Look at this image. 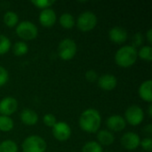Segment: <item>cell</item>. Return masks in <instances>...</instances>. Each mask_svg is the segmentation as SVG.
I'll list each match as a JSON object with an SVG mask.
<instances>
[{
  "mask_svg": "<svg viewBox=\"0 0 152 152\" xmlns=\"http://www.w3.org/2000/svg\"><path fill=\"white\" fill-rule=\"evenodd\" d=\"M20 121L26 126H35L38 122L37 113L31 109H25L20 112Z\"/></svg>",
  "mask_w": 152,
  "mask_h": 152,
  "instance_id": "15",
  "label": "cell"
},
{
  "mask_svg": "<svg viewBox=\"0 0 152 152\" xmlns=\"http://www.w3.org/2000/svg\"><path fill=\"white\" fill-rule=\"evenodd\" d=\"M38 20H39V23L45 28L53 27L57 20V15H56L55 11L52 8L42 10L41 12L39 13Z\"/></svg>",
  "mask_w": 152,
  "mask_h": 152,
  "instance_id": "12",
  "label": "cell"
},
{
  "mask_svg": "<svg viewBox=\"0 0 152 152\" xmlns=\"http://www.w3.org/2000/svg\"><path fill=\"white\" fill-rule=\"evenodd\" d=\"M146 39H147V41H148V43H149V44H151L152 43V29L151 28H150V29L147 31V33H146Z\"/></svg>",
  "mask_w": 152,
  "mask_h": 152,
  "instance_id": "33",
  "label": "cell"
},
{
  "mask_svg": "<svg viewBox=\"0 0 152 152\" xmlns=\"http://www.w3.org/2000/svg\"><path fill=\"white\" fill-rule=\"evenodd\" d=\"M18 105V102L14 97L6 96L0 101V114L10 117L17 111Z\"/></svg>",
  "mask_w": 152,
  "mask_h": 152,
  "instance_id": "10",
  "label": "cell"
},
{
  "mask_svg": "<svg viewBox=\"0 0 152 152\" xmlns=\"http://www.w3.org/2000/svg\"><path fill=\"white\" fill-rule=\"evenodd\" d=\"M46 142L41 136L33 134L24 139L21 143L22 152H45Z\"/></svg>",
  "mask_w": 152,
  "mask_h": 152,
  "instance_id": "4",
  "label": "cell"
},
{
  "mask_svg": "<svg viewBox=\"0 0 152 152\" xmlns=\"http://www.w3.org/2000/svg\"><path fill=\"white\" fill-rule=\"evenodd\" d=\"M138 53V57L145 61H151L152 60V47L151 45H143L142 46Z\"/></svg>",
  "mask_w": 152,
  "mask_h": 152,
  "instance_id": "23",
  "label": "cell"
},
{
  "mask_svg": "<svg viewBox=\"0 0 152 152\" xmlns=\"http://www.w3.org/2000/svg\"><path fill=\"white\" fill-rule=\"evenodd\" d=\"M140 146L145 151L144 152H151L152 151V139L151 137H146L141 140Z\"/></svg>",
  "mask_w": 152,
  "mask_h": 152,
  "instance_id": "28",
  "label": "cell"
},
{
  "mask_svg": "<svg viewBox=\"0 0 152 152\" xmlns=\"http://www.w3.org/2000/svg\"><path fill=\"white\" fill-rule=\"evenodd\" d=\"M148 114H149V117L151 118L152 117V105L150 104L149 105V108H148Z\"/></svg>",
  "mask_w": 152,
  "mask_h": 152,
  "instance_id": "34",
  "label": "cell"
},
{
  "mask_svg": "<svg viewBox=\"0 0 152 152\" xmlns=\"http://www.w3.org/2000/svg\"><path fill=\"white\" fill-rule=\"evenodd\" d=\"M11 46L12 44L10 39L6 36L0 34V55H4L10 51Z\"/></svg>",
  "mask_w": 152,
  "mask_h": 152,
  "instance_id": "25",
  "label": "cell"
},
{
  "mask_svg": "<svg viewBox=\"0 0 152 152\" xmlns=\"http://www.w3.org/2000/svg\"><path fill=\"white\" fill-rule=\"evenodd\" d=\"M31 3L36 7L44 10V9L50 8L55 3V1H53V0H35V1H32Z\"/></svg>",
  "mask_w": 152,
  "mask_h": 152,
  "instance_id": "26",
  "label": "cell"
},
{
  "mask_svg": "<svg viewBox=\"0 0 152 152\" xmlns=\"http://www.w3.org/2000/svg\"><path fill=\"white\" fill-rule=\"evenodd\" d=\"M77 52L76 42L71 38H64L58 45L57 53L58 56L63 61L72 60Z\"/></svg>",
  "mask_w": 152,
  "mask_h": 152,
  "instance_id": "5",
  "label": "cell"
},
{
  "mask_svg": "<svg viewBox=\"0 0 152 152\" xmlns=\"http://www.w3.org/2000/svg\"><path fill=\"white\" fill-rule=\"evenodd\" d=\"M85 77H86V79L88 82H92V83H93V82H95V81L98 80L99 76H98V74H97V72H96L95 70H94V69H89V70H87V71L86 72Z\"/></svg>",
  "mask_w": 152,
  "mask_h": 152,
  "instance_id": "31",
  "label": "cell"
},
{
  "mask_svg": "<svg viewBox=\"0 0 152 152\" xmlns=\"http://www.w3.org/2000/svg\"><path fill=\"white\" fill-rule=\"evenodd\" d=\"M96 137L98 141L97 142L102 146H110L113 144V142H115V136L113 133L106 129L99 130L97 132Z\"/></svg>",
  "mask_w": 152,
  "mask_h": 152,
  "instance_id": "17",
  "label": "cell"
},
{
  "mask_svg": "<svg viewBox=\"0 0 152 152\" xmlns=\"http://www.w3.org/2000/svg\"><path fill=\"white\" fill-rule=\"evenodd\" d=\"M137 49L132 45H124L115 53V62L121 68L132 67L138 59Z\"/></svg>",
  "mask_w": 152,
  "mask_h": 152,
  "instance_id": "2",
  "label": "cell"
},
{
  "mask_svg": "<svg viewBox=\"0 0 152 152\" xmlns=\"http://www.w3.org/2000/svg\"><path fill=\"white\" fill-rule=\"evenodd\" d=\"M43 123L48 127H53L57 123V120L55 116L51 113H47L43 117Z\"/></svg>",
  "mask_w": 152,
  "mask_h": 152,
  "instance_id": "27",
  "label": "cell"
},
{
  "mask_svg": "<svg viewBox=\"0 0 152 152\" xmlns=\"http://www.w3.org/2000/svg\"><path fill=\"white\" fill-rule=\"evenodd\" d=\"M152 82L151 79L145 80L142 82L138 89V94L142 100L146 102L151 103L152 102V93H151Z\"/></svg>",
  "mask_w": 152,
  "mask_h": 152,
  "instance_id": "16",
  "label": "cell"
},
{
  "mask_svg": "<svg viewBox=\"0 0 152 152\" xmlns=\"http://www.w3.org/2000/svg\"><path fill=\"white\" fill-rule=\"evenodd\" d=\"M81 152H103V149L102 146L99 144L97 142L91 141L86 142L83 146Z\"/></svg>",
  "mask_w": 152,
  "mask_h": 152,
  "instance_id": "24",
  "label": "cell"
},
{
  "mask_svg": "<svg viewBox=\"0 0 152 152\" xmlns=\"http://www.w3.org/2000/svg\"><path fill=\"white\" fill-rule=\"evenodd\" d=\"M98 86L104 91H112L118 85L117 77L112 74H104L98 77Z\"/></svg>",
  "mask_w": 152,
  "mask_h": 152,
  "instance_id": "14",
  "label": "cell"
},
{
  "mask_svg": "<svg viewBox=\"0 0 152 152\" xmlns=\"http://www.w3.org/2000/svg\"><path fill=\"white\" fill-rule=\"evenodd\" d=\"M124 118L126 124H129L133 126H139L144 119V111L140 106L132 105L126 109Z\"/></svg>",
  "mask_w": 152,
  "mask_h": 152,
  "instance_id": "7",
  "label": "cell"
},
{
  "mask_svg": "<svg viewBox=\"0 0 152 152\" xmlns=\"http://www.w3.org/2000/svg\"><path fill=\"white\" fill-rule=\"evenodd\" d=\"M15 33L20 38L25 41H30L38 36V28L33 22L23 20L19 22L15 27Z\"/></svg>",
  "mask_w": 152,
  "mask_h": 152,
  "instance_id": "3",
  "label": "cell"
},
{
  "mask_svg": "<svg viewBox=\"0 0 152 152\" xmlns=\"http://www.w3.org/2000/svg\"><path fill=\"white\" fill-rule=\"evenodd\" d=\"M109 37L114 44L121 45L127 40L128 34L125 28L120 26H115L111 28L109 31Z\"/></svg>",
  "mask_w": 152,
  "mask_h": 152,
  "instance_id": "13",
  "label": "cell"
},
{
  "mask_svg": "<svg viewBox=\"0 0 152 152\" xmlns=\"http://www.w3.org/2000/svg\"><path fill=\"white\" fill-rule=\"evenodd\" d=\"M14 126L13 120L11 117L0 115V131L10 132Z\"/></svg>",
  "mask_w": 152,
  "mask_h": 152,
  "instance_id": "21",
  "label": "cell"
},
{
  "mask_svg": "<svg viewBox=\"0 0 152 152\" xmlns=\"http://www.w3.org/2000/svg\"><path fill=\"white\" fill-rule=\"evenodd\" d=\"M143 132H144L146 134H148V135L152 134V125L149 124V125L145 126L144 128H143Z\"/></svg>",
  "mask_w": 152,
  "mask_h": 152,
  "instance_id": "32",
  "label": "cell"
},
{
  "mask_svg": "<svg viewBox=\"0 0 152 152\" xmlns=\"http://www.w3.org/2000/svg\"><path fill=\"white\" fill-rule=\"evenodd\" d=\"M60 24L62 28H66V29H71L75 24H76V20L74 16L69 13V12H64L60 16L59 19Z\"/></svg>",
  "mask_w": 152,
  "mask_h": 152,
  "instance_id": "19",
  "label": "cell"
},
{
  "mask_svg": "<svg viewBox=\"0 0 152 152\" xmlns=\"http://www.w3.org/2000/svg\"><path fill=\"white\" fill-rule=\"evenodd\" d=\"M79 127L86 133L95 134L97 133L102 125V116L95 109H87L84 110L78 119Z\"/></svg>",
  "mask_w": 152,
  "mask_h": 152,
  "instance_id": "1",
  "label": "cell"
},
{
  "mask_svg": "<svg viewBox=\"0 0 152 152\" xmlns=\"http://www.w3.org/2000/svg\"><path fill=\"white\" fill-rule=\"evenodd\" d=\"M52 134L57 141L66 142L71 136V128L66 122L59 121L52 127Z\"/></svg>",
  "mask_w": 152,
  "mask_h": 152,
  "instance_id": "8",
  "label": "cell"
},
{
  "mask_svg": "<svg viewBox=\"0 0 152 152\" xmlns=\"http://www.w3.org/2000/svg\"><path fill=\"white\" fill-rule=\"evenodd\" d=\"M143 35L140 32H137L134 35L133 37V45L132 46H134V48L137 49V47L141 46L143 43Z\"/></svg>",
  "mask_w": 152,
  "mask_h": 152,
  "instance_id": "30",
  "label": "cell"
},
{
  "mask_svg": "<svg viewBox=\"0 0 152 152\" xmlns=\"http://www.w3.org/2000/svg\"><path fill=\"white\" fill-rule=\"evenodd\" d=\"M28 52V46L24 41H17L12 45V53L17 57H21Z\"/></svg>",
  "mask_w": 152,
  "mask_h": 152,
  "instance_id": "20",
  "label": "cell"
},
{
  "mask_svg": "<svg viewBox=\"0 0 152 152\" xmlns=\"http://www.w3.org/2000/svg\"><path fill=\"white\" fill-rule=\"evenodd\" d=\"M0 152H18V145L12 140H4L0 142Z\"/></svg>",
  "mask_w": 152,
  "mask_h": 152,
  "instance_id": "22",
  "label": "cell"
},
{
  "mask_svg": "<svg viewBox=\"0 0 152 152\" xmlns=\"http://www.w3.org/2000/svg\"><path fill=\"white\" fill-rule=\"evenodd\" d=\"M76 23L79 30L83 32H89L96 27L98 19L94 12L91 11H86L77 17Z\"/></svg>",
  "mask_w": 152,
  "mask_h": 152,
  "instance_id": "6",
  "label": "cell"
},
{
  "mask_svg": "<svg viewBox=\"0 0 152 152\" xmlns=\"http://www.w3.org/2000/svg\"><path fill=\"white\" fill-rule=\"evenodd\" d=\"M9 79V73L7 69L2 66H0V87L4 86Z\"/></svg>",
  "mask_w": 152,
  "mask_h": 152,
  "instance_id": "29",
  "label": "cell"
},
{
  "mask_svg": "<svg viewBox=\"0 0 152 152\" xmlns=\"http://www.w3.org/2000/svg\"><path fill=\"white\" fill-rule=\"evenodd\" d=\"M140 136L134 132L125 133L120 139V143L122 147L127 151H135L140 146Z\"/></svg>",
  "mask_w": 152,
  "mask_h": 152,
  "instance_id": "9",
  "label": "cell"
},
{
  "mask_svg": "<svg viewBox=\"0 0 152 152\" xmlns=\"http://www.w3.org/2000/svg\"><path fill=\"white\" fill-rule=\"evenodd\" d=\"M3 21L8 28H14L19 23V16L13 11H7L3 17Z\"/></svg>",
  "mask_w": 152,
  "mask_h": 152,
  "instance_id": "18",
  "label": "cell"
},
{
  "mask_svg": "<svg viewBox=\"0 0 152 152\" xmlns=\"http://www.w3.org/2000/svg\"><path fill=\"white\" fill-rule=\"evenodd\" d=\"M106 152H110V151H106Z\"/></svg>",
  "mask_w": 152,
  "mask_h": 152,
  "instance_id": "35",
  "label": "cell"
},
{
  "mask_svg": "<svg viewBox=\"0 0 152 152\" xmlns=\"http://www.w3.org/2000/svg\"><path fill=\"white\" fill-rule=\"evenodd\" d=\"M106 126L110 132H121L126 128V122L120 115H111L106 120Z\"/></svg>",
  "mask_w": 152,
  "mask_h": 152,
  "instance_id": "11",
  "label": "cell"
}]
</instances>
